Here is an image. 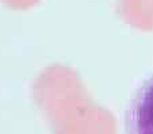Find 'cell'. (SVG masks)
Wrapping results in <instances>:
<instances>
[{
  "label": "cell",
  "mask_w": 153,
  "mask_h": 134,
  "mask_svg": "<svg viewBox=\"0 0 153 134\" xmlns=\"http://www.w3.org/2000/svg\"><path fill=\"white\" fill-rule=\"evenodd\" d=\"M126 134H153V75L143 81L125 114Z\"/></svg>",
  "instance_id": "1"
}]
</instances>
